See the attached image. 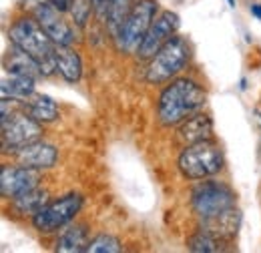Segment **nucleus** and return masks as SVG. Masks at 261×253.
Here are the masks:
<instances>
[{
	"label": "nucleus",
	"mask_w": 261,
	"mask_h": 253,
	"mask_svg": "<svg viewBox=\"0 0 261 253\" xmlns=\"http://www.w3.org/2000/svg\"><path fill=\"white\" fill-rule=\"evenodd\" d=\"M207 103L205 89L189 77L173 79L159 95L157 117L165 127H179Z\"/></svg>",
	"instance_id": "1"
},
{
	"label": "nucleus",
	"mask_w": 261,
	"mask_h": 253,
	"mask_svg": "<svg viewBox=\"0 0 261 253\" xmlns=\"http://www.w3.org/2000/svg\"><path fill=\"white\" fill-rule=\"evenodd\" d=\"M8 40L10 44L22 48L33 57L40 66L42 77H50L57 72V59H55L57 44L40 27L34 14L22 12L18 18H14L12 24L8 27Z\"/></svg>",
	"instance_id": "2"
},
{
	"label": "nucleus",
	"mask_w": 261,
	"mask_h": 253,
	"mask_svg": "<svg viewBox=\"0 0 261 253\" xmlns=\"http://www.w3.org/2000/svg\"><path fill=\"white\" fill-rule=\"evenodd\" d=\"M191 61V44L185 36L175 34L171 36L163 46L157 50V55L147 61L145 68V81L149 85H163L173 81Z\"/></svg>",
	"instance_id": "3"
},
{
	"label": "nucleus",
	"mask_w": 261,
	"mask_h": 253,
	"mask_svg": "<svg viewBox=\"0 0 261 253\" xmlns=\"http://www.w3.org/2000/svg\"><path fill=\"white\" fill-rule=\"evenodd\" d=\"M177 167L185 179L203 181V179H211L223 171L225 157H223V151L219 149V145L213 139H209V141H201L195 145L183 147L179 161H177Z\"/></svg>",
	"instance_id": "4"
},
{
	"label": "nucleus",
	"mask_w": 261,
	"mask_h": 253,
	"mask_svg": "<svg viewBox=\"0 0 261 253\" xmlns=\"http://www.w3.org/2000/svg\"><path fill=\"white\" fill-rule=\"evenodd\" d=\"M159 14V2L157 0H137L135 6L130 8L127 20L123 22L121 31L115 38V44L121 53L137 55L143 38L151 29L153 20Z\"/></svg>",
	"instance_id": "5"
},
{
	"label": "nucleus",
	"mask_w": 261,
	"mask_h": 253,
	"mask_svg": "<svg viewBox=\"0 0 261 253\" xmlns=\"http://www.w3.org/2000/svg\"><path fill=\"white\" fill-rule=\"evenodd\" d=\"M191 205L199 219H211L233 209L237 205V195L223 181L203 179L191 193Z\"/></svg>",
	"instance_id": "6"
},
{
	"label": "nucleus",
	"mask_w": 261,
	"mask_h": 253,
	"mask_svg": "<svg viewBox=\"0 0 261 253\" xmlns=\"http://www.w3.org/2000/svg\"><path fill=\"white\" fill-rule=\"evenodd\" d=\"M83 209V195L81 193H68L59 197L57 201H50L42 211H38L33 217V227L38 233H57L65 225L74 221L79 211Z\"/></svg>",
	"instance_id": "7"
},
{
	"label": "nucleus",
	"mask_w": 261,
	"mask_h": 253,
	"mask_svg": "<svg viewBox=\"0 0 261 253\" xmlns=\"http://www.w3.org/2000/svg\"><path fill=\"white\" fill-rule=\"evenodd\" d=\"M42 139V123L33 119L27 111H16L12 113L4 123H2V153H16L18 149L31 145L34 141Z\"/></svg>",
	"instance_id": "8"
},
{
	"label": "nucleus",
	"mask_w": 261,
	"mask_h": 253,
	"mask_svg": "<svg viewBox=\"0 0 261 253\" xmlns=\"http://www.w3.org/2000/svg\"><path fill=\"white\" fill-rule=\"evenodd\" d=\"M179 27H181V18L177 12H173V10L159 12L157 18L153 20L149 32H147V36L143 38L139 50H137V59L139 61H151L165 42L179 32Z\"/></svg>",
	"instance_id": "9"
},
{
	"label": "nucleus",
	"mask_w": 261,
	"mask_h": 253,
	"mask_svg": "<svg viewBox=\"0 0 261 253\" xmlns=\"http://www.w3.org/2000/svg\"><path fill=\"white\" fill-rule=\"evenodd\" d=\"M40 27L53 38L55 44H74L76 42V27L72 20H66V12H61L50 2L40 4L33 12Z\"/></svg>",
	"instance_id": "10"
},
{
	"label": "nucleus",
	"mask_w": 261,
	"mask_h": 253,
	"mask_svg": "<svg viewBox=\"0 0 261 253\" xmlns=\"http://www.w3.org/2000/svg\"><path fill=\"white\" fill-rule=\"evenodd\" d=\"M40 171L24 165H2L0 169V193L4 199H14L27 191L38 187Z\"/></svg>",
	"instance_id": "11"
},
{
	"label": "nucleus",
	"mask_w": 261,
	"mask_h": 253,
	"mask_svg": "<svg viewBox=\"0 0 261 253\" xmlns=\"http://www.w3.org/2000/svg\"><path fill=\"white\" fill-rule=\"evenodd\" d=\"M14 159H16L18 165L44 171V169H50V167L57 165V161H59V149L55 145H50V143L34 141L31 145L18 149L14 153Z\"/></svg>",
	"instance_id": "12"
},
{
	"label": "nucleus",
	"mask_w": 261,
	"mask_h": 253,
	"mask_svg": "<svg viewBox=\"0 0 261 253\" xmlns=\"http://www.w3.org/2000/svg\"><path fill=\"white\" fill-rule=\"evenodd\" d=\"M177 139L183 147L187 145H195L201 141H209L213 139V121L209 115L205 113H195L193 117H189L187 121H183L177 129Z\"/></svg>",
	"instance_id": "13"
},
{
	"label": "nucleus",
	"mask_w": 261,
	"mask_h": 253,
	"mask_svg": "<svg viewBox=\"0 0 261 253\" xmlns=\"http://www.w3.org/2000/svg\"><path fill=\"white\" fill-rule=\"evenodd\" d=\"M4 72L10 77H31V79H40V66L34 61L29 53H24L22 48L10 44V48L6 50L4 59H2Z\"/></svg>",
	"instance_id": "14"
},
{
	"label": "nucleus",
	"mask_w": 261,
	"mask_h": 253,
	"mask_svg": "<svg viewBox=\"0 0 261 253\" xmlns=\"http://www.w3.org/2000/svg\"><path fill=\"white\" fill-rule=\"evenodd\" d=\"M239 225H241V211L237 207L227 209L225 213H221L217 217L201 219V229L209 231L211 235H215L221 241L233 239L237 235V231H239Z\"/></svg>",
	"instance_id": "15"
},
{
	"label": "nucleus",
	"mask_w": 261,
	"mask_h": 253,
	"mask_svg": "<svg viewBox=\"0 0 261 253\" xmlns=\"http://www.w3.org/2000/svg\"><path fill=\"white\" fill-rule=\"evenodd\" d=\"M57 59V72L65 79L66 83H79L83 77V59L79 50L72 44H57L55 50Z\"/></svg>",
	"instance_id": "16"
},
{
	"label": "nucleus",
	"mask_w": 261,
	"mask_h": 253,
	"mask_svg": "<svg viewBox=\"0 0 261 253\" xmlns=\"http://www.w3.org/2000/svg\"><path fill=\"white\" fill-rule=\"evenodd\" d=\"M89 229L85 223H68L59 231L57 251L61 253H81L89 247Z\"/></svg>",
	"instance_id": "17"
},
{
	"label": "nucleus",
	"mask_w": 261,
	"mask_h": 253,
	"mask_svg": "<svg viewBox=\"0 0 261 253\" xmlns=\"http://www.w3.org/2000/svg\"><path fill=\"white\" fill-rule=\"evenodd\" d=\"M0 93H2V98H10V100L22 105L36 95V79H31V77L4 79L0 85Z\"/></svg>",
	"instance_id": "18"
},
{
	"label": "nucleus",
	"mask_w": 261,
	"mask_h": 253,
	"mask_svg": "<svg viewBox=\"0 0 261 253\" xmlns=\"http://www.w3.org/2000/svg\"><path fill=\"white\" fill-rule=\"evenodd\" d=\"M50 203V195L46 189H40V187H34V189L27 191L18 197L12 199V209L18 213V215H31L34 217L38 211H42L46 205Z\"/></svg>",
	"instance_id": "19"
},
{
	"label": "nucleus",
	"mask_w": 261,
	"mask_h": 253,
	"mask_svg": "<svg viewBox=\"0 0 261 253\" xmlns=\"http://www.w3.org/2000/svg\"><path fill=\"white\" fill-rule=\"evenodd\" d=\"M22 109L38 123H53L61 117L57 100H53L48 95H34L31 100L22 103Z\"/></svg>",
	"instance_id": "20"
},
{
	"label": "nucleus",
	"mask_w": 261,
	"mask_h": 253,
	"mask_svg": "<svg viewBox=\"0 0 261 253\" xmlns=\"http://www.w3.org/2000/svg\"><path fill=\"white\" fill-rule=\"evenodd\" d=\"M135 2L137 0H113L109 16H107V22H105V27L109 29V34H111L113 40L117 38V34L121 31L123 22L127 20V16H129L130 8L135 6Z\"/></svg>",
	"instance_id": "21"
},
{
	"label": "nucleus",
	"mask_w": 261,
	"mask_h": 253,
	"mask_svg": "<svg viewBox=\"0 0 261 253\" xmlns=\"http://www.w3.org/2000/svg\"><path fill=\"white\" fill-rule=\"evenodd\" d=\"M225 241H221V239H217L215 235H211L209 231H205V229H197L195 233L187 239V249L189 251H195V253H215V251H221Z\"/></svg>",
	"instance_id": "22"
},
{
	"label": "nucleus",
	"mask_w": 261,
	"mask_h": 253,
	"mask_svg": "<svg viewBox=\"0 0 261 253\" xmlns=\"http://www.w3.org/2000/svg\"><path fill=\"white\" fill-rule=\"evenodd\" d=\"M68 14H70V20L76 29H85L87 22L91 20V14H95L93 0H72Z\"/></svg>",
	"instance_id": "23"
},
{
	"label": "nucleus",
	"mask_w": 261,
	"mask_h": 253,
	"mask_svg": "<svg viewBox=\"0 0 261 253\" xmlns=\"http://www.w3.org/2000/svg\"><path fill=\"white\" fill-rule=\"evenodd\" d=\"M121 249H123V247H121V241H119L115 235L100 233V235L93 237V239L89 241L87 253H119Z\"/></svg>",
	"instance_id": "24"
},
{
	"label": "nucleus",
	"mask_w": 261,
	"mask_h": 253,
	"mask_svg": "<svg viewBox=\"0 0 261 253\" xmlns=\"http://www.w3.org/2000/svg\"><path fill=\"white\" fill-rule=\"evenodd\" d=\"M111 4H113V0H93V8H95V16H97L98 22H102V24L107 22Z\"/></svg>",
	"instance_id": "25"
},
{
	"label": "nucleus",
	"mask_w": 261,
	"mask_h": 253,
	"mask_svg": "<svg viewBox=\"0 0 261 253\" xmlns=\"http://www.w3.org/2000/svg\"><path fill=\"white\" fill-rule=\"evenodd\" d=\"M44 2H48V0H18V6H20L22 12L33 14L34 10H36L40 4H44Z\"/></svg>",
	"instance_id": "26"
},
{
	"label": "nucleus",
	"mask_w": 261,
	"mask_h": 253,
	"mask_svg": "<svg viewBox=\"0 0 261 253\" xmlns=\"http://www.w3.org/2000/svg\"><path fill=\"white\" fill-rule=\"evenodd\" d=\"M53 6H57L61 12H66L68 14V10H70V6H72V0H48Z\"/></svg>",
	"instance_id": "27"
},
{
	"label": "nucleus",
	"mask_w": 261,
	"mask_h": 253,
	"mask_svg": "<svg viewBox=\"0 0 261 253\" xmlns=\"http://www.w3.org/2000/svg\"><path fill=\"white\" fill-rule=\"evenodd\" d=\"M249 10H251V14H253L255 18H259L261 20V4H251V8H249Z\"/></svg>",
	"instance_id": "28"
},
{
	"label": "nucleus",
	"mask_w": 261,
	"mask_h": 253,
	"mask_svg": "<svg viewBox=\"0 0 261 253\" xmlns=\"http://www.w3.org/2000/svg\"><path fill=\"white\" fill-rule=\"evenodd\" d=\"M227 4L231 6V8H233V6H235V0H227Z\"/></svg>",
	"instance_id": "29"
},
{
	"label": "nucleus",
	"mask_w": 261,
	"mask_h": 253,
	"mask_svg": "<svg viewBox=\"0 0 261 253\" xmlns=\"http://www.w3.org/2000/svg\"><path fill=\"white\" fill-rule=\"evenodd\" d=\"M259 147H261V145H259Z\"/></svg>",
	"instance_id": "30"
}]
</instances>
